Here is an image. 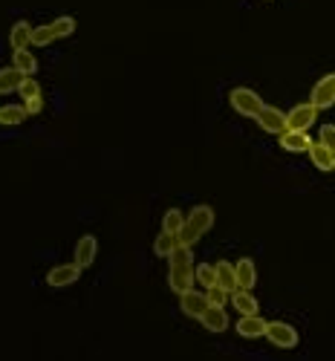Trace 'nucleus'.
Masks as SVG:
<instances>
[{"label": "nucleus", "instance_id": "nucleus-21", "mask_svg": "<svg viewBox=\"0 0 335 361\" xmlns=\"http://www.w3.org/2000/svg\"><path fill=\"white\" fill-rule=\"evenodd\" d=\"M23 119H26L23 104H3V107H0V124L15 127V124H21Z\"/></svg>", "mask_w": 335, "mask_h": 361}, {"label": "nucleus", "instance_id": "nucleus-1", "mask_svg": "<svg viewBox=\"0 0 335 361\" xmlns=\"http://www.w3.org/2000/svg\"><path fill=\"white\" fill-rule=\"evenodd\" d=\"M194 252H191V246H177L171 254H168V286L182 295L185 289L194 286Z\"/></svg>", "mask_w": 335, "mask_h": 361}, {"label": "nucleus", "instance_id": "nucleus-10", "mask_svg": "<svg viewBox=\"0 0 335 361\" xmlns=\"http://www.w3.org/2000/svg\"><path fill=\"white\" fill-rule=\"evenodd\" d=\"M202 326L209 333H226L229 330V313H226V306H217V304H209L205 306V313L200 315Z\"/></svg>", "mask_w": 335, "mask_h": 361}, {"label": "nucleus", "instance_id": "nucleus-22", "mask_svg": "<svg viewBox=\"0 0 335 361\" xmlns=\"http://www.w3.org/2000/svg\"><path fill=\"white\" fill-rule=\"evenodd\" d=\"M180 246V240H177V234H171V232H162L156 240H153V252L159 254V257H168L173 249Z\"/></svg>", "mask_w": 335, "mask_h": 361}, {"label": "nucleus", "instance_id": "nucleus-27", "mask_svg": "<svg viewBox=\"0 0 335 361\" xmlns=\"http://www.w3.org/2000/svg\"><path fill=\"white\" fill-rule=\"evenodd\" d=\"M205 295H209V304H217V306H226L229 298H231V292H229V289H222L220 284L209 286V289H205Z\"/></svg>", "mask_w": 335, "mask_h": 361}, {"label": "nucleus", "instance_id": "nucleus-18", "mask_svg": "<svg viewBox=\"0 0 335 361\" xmlns=\"http://www.w3.org/2000/svg\"><path fill=\"white\" fill-rule=\"evenodd\" d=\"M32 29H35V26H29V21H18V24H15L12 32H9L12 49H26L32 44Z\"/></svg>", "mask_w": 335, "mask_h": 361}, {"label": "nucleus", "instance_id": "nucleus-4", "mask_svg": "<svg viewBox=\"0 0 335 361\" xmlns=\"http://www.w3.org/2000/svg\"><path fill=\"white\" fill-rule=\"evenodd\" d=\"M229 102H231V107L237 113H240V116H258L260 107H263L260 95L254 90H249V87H234L231 95H229Z\"/></svg>", "mask_w": 335, "mask_h": 361}, {"label": "nucleus", "instance_id": "nucleus-17", "mask_svg": "<svg viewBox=\"0 0 335 361\" xmlns=\"http://www.w3.org/2000/svg\"><path fill=\"white\" fill-rule=\"evenodd\" d=\"M214 272H217V284L222 289H229V292L237 289V269H234V263H229V260H217Z\"/></svg>", "mask_w": 335, "mask_h": 361}, {"label": "nucleus", "instance_id": "nucleus-11", "mask_svg": "<svg viewBox=\"0 0 335 361\" xmlns=\"http://www.w3.org/2000/svg\"><path fill=\"white\" fill-rule=\"evenodd\" d=\"M312 145L309 130H283L280 133V147L289 154H307Z\"/></svg>", "mask_w": 335, "mask_h": 361}, {"label": "nucleus", "instance_id": "nucleus-12", "mask_svg": "<svg viewBox=\"0 0 335 361\" xmlns=\"http://www.w3.org/2000/svg\"><path fill=\"white\" fill-rule=\"evenodd\" d=\"M95 254H99V240H95L93 234H84L82 240L75 243V263L82 266V269L93 266V260H95Z\"/></svg>", "mask_w": 335, "mask_h": 361}, {"label": "nucleus", "instance_id": "nucleus-7", "mask_svg": "<svg viewBox=\"0 0 335 361\" xmlns=\"http://www.w3.org/2000/svg\"><path fill=\"white\" fill-rule=\"evenodd\" d=\"M258 124H260V130H266V133H283L286 130V113L283 110H278V107H269V104H263L260 107V113L258 116Z\"/></svg>", "mask_w": 335, "mask_h": 361}, {"label": "nucleus", "instance_id": "nucleus-5", "mask_svg": "<svg viewBox=\"0 0 335 361\" xmlns=\"http://www.w3.org/2000/svg\"><path fill=\"white\" fill-rule=\"evenodd\" d=\"M315 116H318V107L312 102H300L286 113V130H309L315 124Z\"/></svg>", "mask_w": 335, "mask_h": 361}, {"label": "nucleus", "instance_id": "nucleus-8", "mask_svg": "<svg viewBox=\"0 0 335 361\" xmlns=\"http://www.w3.org/2000/svg\"><path fill=\"white\" fill-rule=\"evenodd\" d=\"M78 275H82V266L78 263H58V266H52L50 272H46V284L55 286V289H64V286L75 284Z\"/></svg>", "mask_w": 335, "mask_h": 361}, {"label": "nucleus", "instance_id": "nucleus-19", "mask_svg": "<svg viewBox=\"0 0 335 361\" xmlns=\"http://www.w3.org/2000/svg\"><path fill=\"white\" fill-rule=\"evenodd\" d=\"M23 78H26V75H23L18 67H3V70H0V95L15 93V90L21 87Z\"/></svg>", "mask_w": 335, "mask_h": 361}, {"label": "nucleus", "instance_id": "nucleus-9", "mask_svg": "<svg viewBox=\"0 0 335 361\" xmlns=\"http://www.w3.org/2000/svg\"><path fill=\"white\" fill-rule=\"evenodd\" d=\"M205 306H209V295H205V292H194V286L185 289L180 295V309H182L188 318H200L205 313Z\"/></svg>", "mask_w": 335, "mask_h": 361}, {"label": "nucleus", "instance_id": "nucleus-31", "mask_svg": "<svg viewBox=\"0 0 335 361\" xmlns=\"http://www.w3.org/2000/svg\"><path fill=\"white\" fill-rule=\"evenodd\" d=\"M332 171H335V159H332Z\"/></svg>", "mask_w": 335, "mask_h": 361}, {"label": "nucleus", "instance_id": "nucleus-14", "mask_svg": "<svg viewBox=\"0 0 335 361\" xmlns=\"http://www.w3.org/2000/svg\"><path fill=\"white\" fill-rule=\"evenodd\" d=\"M263 333H266V321L258 313L243 315L240 321H237V335L240 338H260Z\"/></svg>", "mask_w": 335, "mask_h": 361}, {"label": "nucleus", "instance_id": "nucleus-3", "mask_svg": "<svg viewBox=\"0 0 335 361\" xmlns=\"http://www.w3.org/2000/svg\"><path fill=\"white\" fill-rule=\"evenodd\" d=\"M263 338H269L280 350H292L298 344V330L292 324H283V321H266V333Z\"/></svg>", "mask_w": 335, "mask_h": 361}, {"label": "nucleus", "instance_id": "nucleus-15", "mask_svg": "<svg viewBox=\"0 0 335 361\" xmlns=\"http://www.w3.org/2000/svg\"><path fill=\"white\" fill-rule=\"evenodd\" d=\"M234 269H237V286L240 289H251L254 284H258V269H254L251 257H240L234 263Z\"/></svg>", "mask_w": 335, "mask_h": 361}, {"label": "nucleus", "instance_id": "nucleus-6", "mask_svg": "<svg viewBox=\"0 0 335 361\" xmlns=\"http://www.w3.org/2000/svg\"><path fill=\"white\" fill-rule=\"evenodd\" d=\"M309 102L318 107V110H329L335 104V73H327L318 78V84L312 87V98Z\"/></svg>", "mask_w": 335, "mask_h": 361}, {"label": "nucleus", "instance_id": "nucleus-16", "mask_svg": "<svg viewBox=\"0 0 335 361\" xmlns=\"http://www.w3.org/2000/svg\"><path fill=\"white\" fill-rule=\"evenodd\" d=\"M307 154H309L312 165H315L318 171H332V159H335V154L329 151L327 145H321V142H312Z\"/></svg>", "mask_w": 335, "mask_h": 361}, {"label": "nucleus", "instance_id": "nucleus-13", "mask_svg": "<svg viewBox=\"0 0 335 361\" xmlns=\"http://www.w3.org/2000/svg\"><path fill=\"white\" fill-rule=\"evenodd\" d=\"M229 301H231V306H234L240 315H251V313H258V309H260V304H258V298L251 295V289H240V286H237V289L231 292Z\"/></svg>", "mask_w": 335, "mask_h": 361}, {"label": "nucleus", "instance_id": "nucleus-2", "mask_svg": "<svg viewBox=\"0 0 335 361\" xmlns=\"http://www.w3.org/2000/svg\"><path fill=\"white\" fill-rule=\"evenodd\" d=\"M211 225H214V208L211 205H194L191 214H185V223L177 234L180 246H194Z\"/></svg>", "mask_w": 335, "mask_h": 361}, {"label": "nucleus", "instance_id": "nucleus-28", "mask_svg": "<svg viewBox=\"0 0 335 361\" xmlns=\"http://www.w3.org/2000/svg\"><path fill=\"white\" fill-rule=\"evenodd\" d=\"M18 93L23 95V102H29V98H38L41 95V84L32 75H26L23 81H21V87H18Z\"/></svg>", "mask_w": 335, "mask_h": 361}, {"label": "nucleus", "instance_id": "nucleus-29", "mask_svg": "<svg viewBox=\"0 0 335 361\" xmlns=\"http://www.w3.org/2000/svg\"><path fill=\"white\" fill-rule=\"evenodd\" d=\"M318 142L327 145L329 151L335 154V124H324V127H321V133H318Z\"/></svg>", "mask_w": 335, "mask_h": 361}, {"label": "nucleus", "instance_id": "nucleus-23", "mask_svg": "<svg viewBox=\"0 0 335 361\" xmlns=\"http://www.w3.org/2000/svg\"><path fill=\"white\" fill-rule=\"evenodd\" d=\"M185 223V214L180 208H168L165 217H162V232H171V234H180V228Z\"/></svg>", "mask_w": 335, "mask_h": 361}, {"label": "nucleus", "instance_id": "nucleus-20", "mask_svg": "<svg viewBox=\"0 0 335 361\" xmlns=\"http://www.w3.org/2000/svg\"><path fill=\"white\" fill-rule=\"evenodd\" d=\"M12 67H18L23 75H32V73H35L38 70V61H35V55H32L29 53V46L26 49H15V55H12Z\"/></svg>", "mask_w": 335, "mask_h": 361}, {"label": "nucleus", "instance_id": "nucleus-30", "mask_svg": "<svg viewBox=\"0 0 335 361\" xmlns=\"http://www.w3.org/2000/svg\"><path fill=\"white\" fill-rule=\"evenodd\" d=\"M41 107H44V98H41V95H38V98H29V102H23L26 116H35V113H41Z\"/></svg>", "mask_w": 335, "mask_h": 361}, {"label": "nucleus", "instance_id": "nucleus-26", "mask_svg": "<svg viewBox=\"0 0 335 361\" xmlns=\"http://www.w3.org/2000/svg\"><path fill=\"white\" fill-rule=\"evenodd\" d=\"M194 277H197V281H200L205 289L217 284V272H214V266H211V263H200V266L194 269Z\"/></svg>", "mask_w": 335, "mask_h": 361}, {"label": "nucleus", "instance_id": "nucleus-24", "mask_svg": "<svg viewBox=\"0 0 335 361\" xmlns=\"http://www.w3.org/2000/svg\"><path fill=\"white\" fill-rule=\"evenodd\" d=\"M50 26L55 32V38H70L73 32H75V18H70V15H61V18H55Z\"/></svg>", "mask_w": 335, "mask_h": 361}, {"label": "nucleus", "instance_id": "nucleus-25", "mask_svg": "<svg viewBox=\"0 0 335 361\" xmlns=\"http://www.w3.org/2000/svg\"><path fill=\"white\" fill-rule=\"evenodd\" d=\"M52 41H55V32H52L50 24L32 29V44H35V46H46V44H52Z\"/></svg>", "mask_w": 335, "mask_h": 361}]
</instances>
